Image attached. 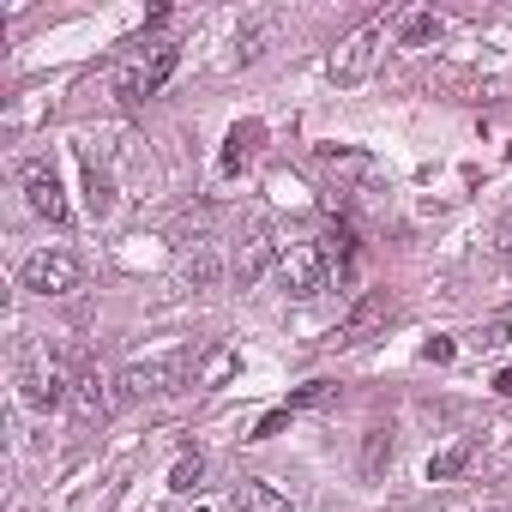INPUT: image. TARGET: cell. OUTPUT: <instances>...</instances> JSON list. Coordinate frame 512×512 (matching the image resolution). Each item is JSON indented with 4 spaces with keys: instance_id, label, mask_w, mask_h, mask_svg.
<instances>
[{
    "instance_id": "1",
    "label": "cell",
    "mask_w": 512,
    "mask_h": 512,
    "mask_svg": "<svg viewBox=\"0 0 512 512\" xmlns=\"http://www.w3.org/2000/svg\"><path fill=\"white\" fill-rule=\"evenodd\" d=\"M73 380H79V368H73V356H67L61 344H49V338L19 344V356H13V386H19V404H25V410H37V416L67 410V404H73Z\"/></svg>"
},
{
    "instance_id": "2",
    "label": "cell",
    "mask_w": 512,
    "mask_h": 512,
    "mask_svg": "<svg viewBox=\"0 0 512 512\" xmlns=\"http://www.w3.org/2000/svg\"><path fill=\"white\" fill-rule=\"evenodd\" d=\"M199 380V350L193 344H181V350H169V356H151V362H133V368H121V380H115V398H169V392H187Z\"/></svg>"
},
{
    "instance_id": "3",
    "label": "cell",
    "mask_w": 512,
    "mask_h": 512,
    "mask_svg": "<svg viewBox=\"0 0 512 512\" xmlns=\"http://www.w3.org/2000/svg\"><path fill=\"white\" fill-rule=\"evenodd\" d=\"M332 272H338V247H332V235L290 241V247H284V266H278V278H284V290H290L296 302H314V296L332 284Z\"/></svg>"
},
{
    "instance_id": "4",
    "label": "cell",
    "mask_w": 512,
    "mask_h": 512,
    "mask_svg": "<svg viewBox=\"0 0 512 512\" xmlns=\"http://www.w3.org/2000/svg\"><path fill=\"white\" fill-rule=\"evenodd\" d=\"M386 37H392V25H386V19L356 25V31L332 49L326 73H332L338 85H362V79H374V67H380V55H386Z\"/></svg>"
},
{
    "instance_id": "5",
    "label": "cell",
    "mask_w": 512,
    "mask_h": 512,
    "mask_svg": "<svg viewBox=\"0 0 512 512\" xmlns=\"http://www.w3.org/2000/svg\"><path fill=\"white\" fill-rule=\"evenodd\" d=\"M79 253L73 247H37L31 260L19 266V290L25 296H73L79 290Z\"/></svg>"
},
{
    "instance_id": "6",
    "label": "cell",
    "mask_w": 512,
    "mask_h": 512,
    "mask_svg": "<svg viewBox=\"0 0 512 512\" xmlns=\"http://www.w3.org/2000/svg\"><path fill=\"white\" fill-rule=\"evenodd\" d=\"M272 266H284V241H278V223L272 217H253V229L241 235V247H235V260H229V278L241 284V290H253Z\"/></svg>"
},
{
    "instance_id": "7",
    "label": "cell",
    "mask_w": 512,
    "mask_h": 512,
    "mask_svg": "<svg viewBox=\"0 0 512 512\" xmlns=\"http://www.w3.org/2000/svg\"><path fill=\"white\" fill-rule=\"evenodd\" d=\"M175 67H181V49L175 43H151V49H139L127 67H121V103H139V97H157L169 79H175Z\"/></svg>"
},
{
    "instance_id": "8",
    "label": "cell",
    "mask_w": 512,
    "mask_h": 512,
    "mask_svg": "<svg viewBox=\"0 0 512 512\" xmlns=\"http://www.w3.org/2000/svg\"><path fill=\"white\" fill-rule=\"evenodd\" d=\"M19 187H25V205H31L37 217H49L55 229L73 217V205H67V187H61V169H55V157H25V163H19Z\"/></svg>"
},
{
    "instance_id": "9",
    "label": "cell",
    "mask_w": 512,
    "mask_h": 512,
    "mask_svg": "<svg viewBox=\"0 0 512 512\" xmlns=\"http://www.w3.org/2000/svg\"><path fill=\"white\" fill-rule=\"evenodd\" d=\"M386 314H392V296H386V290H374V296H362V302L332 326V338H326V344H332V350H356V344L386 320Z\"/></svg>"
},
{
    "instance_id": "10",
    "label": "cell",
    "mask_w": 512,
    "mask_h": 512,
    "mask_svg": "<svg viewBox=\"0 0 512 512\" xmlns=\"http://www.w3.org/2000/svg\"><path fill=\"white\" fill-rule=\"evenodd\" d=\"M115 380L97 368V362H85L79 368V380H73V422L79 428H91V422H103L109 416V404H115V392H109Z\"/></svg>"
},
{
    "instance_id": "11",
    "label": "cell",
    "mask_w": 512,
    "mask_h": 512,
    "mask_svg": "<svg viewBox=\"0 0 512 512\" xmlns=\"http://www.w3.org/2000/svg\"><path fill=\"white\" fill-rule=\"evenodd\" d=\"M278 37H284V13H247V19L235 25V61H241V67H253V61H260Z\"/></svg>"
},
{
    "instance_id": "12",
    "label": "cell",
    "mask_w": 512,
    "mask_h": 512,
    "mask_svg": "<svg viewBox=\"0 0 512 512\" xmlns=\"http://www.w3.org/2000/svg\"><path fill=\"white\" fill-rule=\"evenodd\" d=\"M181 284L187 290H217L223 284V253H217L211 235H199V241L181 247Z\"/></svg>"
},
{
    "instance_id": "13",
    "label": "cell",
    "mask_w": 512,
    "mask_h": 512,
    "mask_svg": "<svg viewBox=\"0 0 512 512\" xmlns=\"http://www.w3.org/2000/svg\"><path fill=\"white\" fill-rule=\"evenodd\" d=\"M260 145H266V121H235L229 139H223V151H217V175H241V163Z\"/></svg>"
},
{
    "instance_id": "14",
    "label": "cell",
    "mask_w": 512,
    "mask_h": 512,
    "mask_svg": "<svg viewBox=\"0 0 512 512\" xmlns=\"http://www.w3.org/2000/svg\"><path fill=\"white\" fill-rule=\"evenodd\" d=\"M392 37H398V49H434V43L446 37V19L428 13V7H416V13H404V19L392 25Z\"/></svg>"
},
{
    "instance_id": "15",
    "label": "cell",
    "mask_w": 512,
    "mask_h": 512,
    "mask_svg": "<svg viewBox=\"0 0 512 512\" xmlns=\"http://www.w3.org/2000/svg\"><path fill=\"white\" fill-rule=\"evenodd\" d=\"M470 464H476V440H452L428 458V482H458Z\"/></svg>"
},
{
    "instance_id": "16",
    "label": "cell",
    "mask_w": 512,
    "mask_h": 512,
    "mask_svg": "<svg viewBox=\"0 0 512 512\" xmlns=\"http://www.w3.org/2000/svg\"><path fill=\"white\" fill-rule=\"evenodd\" d=\"M85 205H91V217L103 223L109 211H115V181H109V169L85 151Z\"/></svg>"
},
{
    "instance_id": "17",
    "label": "cell",
    "mask_w": 512,
    "mask_h": 512,
    "mask_svg": "<svg viewBox=\"0 0 512 512\" xmlns=\"http://www.w3.org/2000/svg\"><path fill=\"white\" fill-rule=\"evenodd\" d=\"M229 506L235 512H290V494H278L272 482H241Z\"/></svg>"
},
{
    "instance_id": "18",
    "label": "cell",
    "mask_w": 512,
    "mask_h": 512,
    "mask_svg": "<svg viewBox=\"0 0 512 512\" xmlns=\"http://www.w3.org/2000/svg\"><path fill=\"white\" fill-rule=\"evenodd\" d=\"M392 452H398V440H392V428H368V440H362V476L374 482L386 464H392Z\"/></svg>"
},
{
    "instance_id": "19",
    "label": "cell",
    "mask_w": 512,
    "mask_h": 512,
    "mask_svg": "<svg viewBox=\"0 0 512 512\" xmlns=\"http://www.w3.org/2000/svg\"><path fill=\"white\" fill-rule=\"evenodd\" d=\"M199 482H205V458H199V452H187V458L169 464V488H175V494H193Z\"/></svg>"
},
{
    "instance_id": "20",
    "label": "cell",
    "mask_w": 512,
    "mask_h": 512,
    "mask_svg": "<svg viewBox=\"0 0 512 512\" xmlns=\"http://www.w3.org/2000/svg\"><path fill=\"white\" fill-rule=\"evenodd\" d=\"M488 253H494L500 272H512V205L500 211V223H494V235H488Z\"/></svg>"
},
{
    "instance_id": "21",
    "label": "cell",
    "mask_w": 512,
    "mask_h": 512,
    "mask_svg": "<svg viewBox=\"0 0 512 512\" xmlns=\"http://www.w3.org/2000/svg\"><path fill=\"white\" fill-rule=\"evenodd\" d=\"M290 416H296L290 404H284V410H272V416H260V428H253L247 440H272V434H284V428H290Z\"/></svg>"
},
{
    "instance_id": "22",
    "label": "cell",
    "mask_w": 512,
    "mask_h": 512,
    "mask_svg": "<svg viewBox=\"0 0 512 512\" xmlns=\"http://www.w3.org/2000/svg\"><path fill=\"white\" fill-rule=\"evenodd\" d=\"M326 398H332V386H326V380H314V386H302V392L290 398V410H314V404H326Z\"/></svg>"
},
{
    "instance_id": "23",
    "label": "cell",
    "mask_w": 512,
    "mask_h": 512,
    "mask_svg": "<svg viewBox=\"0 0 512 512\" xmlns=\"http://www.w3.org/2000/svg\"><path fill=\"white\" fill-rule=\"evenodd\" d=\"M506 338H512V326H506V320H494L488 332H476V344H482V350H500Z\"/></svg>"
},
{
    "instance_id": "24",
    "label": "cell",
    "mask_w": 512,
    "mask_h": 512,
    "mask_svg": "<svg viewBox=\"0 0 512 512\" xmlns=\"http://www.w3.org/2000/svg\"><path fill=\"white\" fill-rule=\"evenodd\" d=\"M422 356H428V362H452V356H458V344H452V338H428V344H422Z\"/></svg>"
},
{
    "instance_id": "25",
    "label": "cell",
    "mask_w": 512,
    "mask_h": 512,
    "mask_svg": "<svg viewBox=\"0 0 512 512\" xmlns=\"http://www.w3.org/2000/svg\"><path fill=\"white\" fill-rule=\"evenodd\" d=\"M494 392H506V398H512V368H506V374L494 380Z\"/></svg>"
},
{
    "instance_id": "26",
    "label": "cell",
    "mask_w": 512,
    "mask_h": 512,
    "mask_svg": "<svg viewBox=\"0 0 512 512\" xmlns=\"http://www.w3.org/2000/svg\"><path fill=\"white\" fill-rule=\"evenodd\" d=\"M193 512H205V506H193Z\"/></svg>"
}]
</instances>
